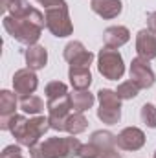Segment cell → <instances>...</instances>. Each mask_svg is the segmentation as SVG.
<instances>
[{
    "instance_id": "10",
    "label": "cell",
    "mask_w": 156,
    "mask_h": 158,
    "mask_svg": "<svg viewBox=\"0 0 156 158\" xmlns=\"http://www.w3.org/2000/svg\"><path fill=\"white\" fill-rule=\"evenodd\" d=\"M37 86H39V77H37L35 70L26 66V68H20L13 74V90L18 98L35 94Z\"/></svg>"
},
{
    "instance_id": "29",
    "label": "cell",
    "mask_w": 156,
    "mask_h": 158,
    "mask_svg": "<svg viewBox=\"0 0 156 158\" xmlns=\"http://www.w3.org/2000/svg\"><path fill=\"white\" fill-rule=\"evenodd\" d=\"M99 158H123V156H121V153L117 151V147H112V149H109V151L101 153V156H99Z\"/></svg>"
},
{
    "instance_id": "28",
    "label": "cell",
    "mask_w": 156,
    "mask_h": 158,
    "mask_svg": "<svg viewBox=\"0 0 156 158\" xmlns=\"http://www.w3.org/2000/svg\"><path fill=\"white\" fill-rule=\"evenodd\" d=\"M147 28L156 33V11H151V13L147 15Z\"/></svg>"
},
{
    "instance_id": "24",
    "label": "cell",
    "mask_w": 156,
    "mask_h": 158,
    "mask_svg": "<svg viewBox=\"0 0 156 158\" xmlns=\"http://www.w3.org/2000/svg\"><path fill=\"white\" fill-rule=\"evenodd\" d=\"M140 118H142L145 127L156 129V107L153 103H145L142 107V110H140Z\"/></svg>"
},
{
    "instance_id": "32",
    "label": "cell",
    "mask_w": 156,
    "mask_h": 158,
    "mask_svg": "<svg viewBox=\"0 0 156 158\" xmlns=\"http://www.w3.org/2000/svg\"><path fill=\"white\" fill-rule=\"evenodd\" d=\"M7 2H11V0H7Z\"/></svg>"
},
{
    "instance_id": "7",
    "label": "cell",
    "mask_w": 156,
    "mask_h": 158,
    "mask_svg": "<svg viewBox=\"0 0 156 158\" xmlns=\"http://www.w3.org/2000/svg\"><path fill=\"white\" fill-rule=\"evenodd\" d=\"M48 109V119H50V127L57 132L66 131V119L72 114L70 110L72 107V94H64L59 98H51L46 103Z\"/></svg>"
},
{
    "instance_id": "26",
    "label": "cell",
    "mask_w": 156,
    "mask_h": 158,
    "mask_svg": "<svg viewBox=\"0 0 156 158\" xmlns=\"http://www.w3.org/2000/svg\"><path fill=\"white\" fill-rule=\"evenodd\" d=\"M22 145L20 143H13V145H7V147H4V151L0 153V158H18L22 156V149H20Z\"/></svg>"
},
{
    "instance_id": "3",
    "label": "cell",
    "mask_w": 156,
    "mask_h": 158,
    "mask_svg": "<svg viewBox=\"0 0 156 158\" xmlns=\"http://www.w3.org/2000/svg\"><path fill=\"white\" fill-rule=\"evenodd\" d=\"M81 142L76 136H53L46 138L44 142H39L37 145L30 147V158H74L79 156Z\"/></svg>"
},
{
    "instance_id": "1",
    "label": "cell",
    "mask_w": 156,
    "mask_h": 158,
    "mask_svg": "<svg viewBox=\"0 0 156 158\" xmlns=\"http://www.w3.org/2000/svg\"><path fill=\"white\" fill-rule=\"evenodd\" d=\"M0 129L2 131H9L13 134V138L17 140V143L24 145V147H33L40 142V138L48 132L50 127V119L44 116H33V118H26L22 114H13V116H0Z\"/></svg>"
},
{
    "instance_id": "8",
    "label": "cell",
    "mask_w": 156,
    "mask_h": 158,
    "mask_svg": "<svg viewBox=\"0 0 156 158\" xmlns=\"http://www.w3.org/2000/svg\"><path fill=\"white\" fill-rule=\"evenodd\" d=\"M63 57L70 66H83V68H90L94 61V53L86 50L81 40H70L63 50Z\"/></svg>"
},
{
    "instance_id": "12",
    "label": "cell",
    "mask_w": 156,
    "mask_h": 158,
    "mask_svg": "<svg viewBox=\"0 0 156 158\" xmlns=\"http://www.w3.org/2000/svg\"><path fill=\"white\" fill-rule=\"evenodd\" d=\"M136 53L142 59L153 61L156 59V33L149 28L140 30L136 33Z\"/></svg>"
},
{
    "instance_id": "30",
    "label": "cell",
    "mask_w": 156,
    "mask_h": 158,
    "mask_svg": "<svg viewBox=\"0 0 156 158\" xmlns=\"http://www.w3.org/2000/svg\"><path fill=\"white\" fill-rule=\"evenodd\" d=\"M153 158H156V151H154V155H153Z\"/></svg>"
},
{
    "instance_id": "31",
    "label": "cell",
    "mask_w": 156,
    "mask_h": 158,
    "mask_svg": "<svg viewBox=\"0 0 156 158\" xmlns=\"http://www.w3.org/2000/svg\"><path fill=\"white\" fill-rule=\"evenodd\" d=\"M18 158H24V156H18Z\"/></svg>"
},
{
    "instance_id": "14",
    "label": "cell",
    "mask_w": 156,
    "mask_h": 158,
    "mask_svg": "<svg viewBox=\"0 0 156 158\" xmlns=\"http://www.w3.org/2000/svg\"><path fill=\"white\" fill-rule=\"evenodd\" d=\"M130 39V31L127 26H109L103 31V42L109 48H121L123 44H127Z\"/></svg>"
},
{
    "instance_id": "15",
    "label": "cell",
    "mask_w": 156,
    "mask_h": 158,
    "mask_svg": "<svg viewBox=\"0 0 156 158\" xmlns=\"http://www.w3.org/2000/svg\"><path fill=\"white\" fill-rule=\"evenodd\" d=\"M24 57H26V64L28 68L31 70H42L46 64H48V50L40 44H33V46H28L26 52H24Z\"/></svg>"
},
{
    "instance_id": "21",
    "label": "cell",
    "mask_w": 156,
    "mask_h": 158,
    "mask_svg": "<svg viewBox=\"0 0 156 158\" xmlns=\"http://www.w3.org/2000/svg\"><path fill=\"white\" fill-rule=\"evenodd\" d=\"M17 105H18V101H17V94L15 92H11V90H2L0 92V116L2 118L17 114L15 112Z\"/></svg>"
},
{
    "instance_id": "18",
    "label": "cell",
    "mask_w": 156,
    "mask_h": 158,
    "mask_svg": "<svg viewBox=\"0 0 156 158\" xmlns=\"http://www.w3.org/2000/svg\"><path fill=\"white\" fill-rule=\"evenodd\" d=\"M88 142H92L94 145H97L101 153H105V151H109L112 147H117L116 145V134H112L110 131H103V129L101 131H94L90 134V140Z\"/></svg>"
},
{
    "instance_id": "19",
    "label": "cell",
    "mask_w": 156,
    "mask_h": 158,
    "mask_svg": "<svg viewBox=\"0 0 156 158\" xmlns=\"http://www.w3.org/2000/svg\"><path fill=\"white\" fill-rule=\"evenodd\" d=\"M18 107L24 114H30V116H40V112L44 110V101L40 99L39 96L31 94V96H24L20 98L18 101Z\"/></svg>"
},
{
    "instance_id": "27",
    "label": "cell",
    "mask_w": 156,
    "mask_h": 158,
    "mask_svg": "<svg viewBox=\"0 0 156 158\" xmlns=\"http://www.w3.org/2000/svg\"><path fill=\"white\" fill-rule=\"evenodd\" d=\"M37 4L44 6V9H50V7H55V6H63L66 4V0H35Z\"/></svg>"
},
{
    "instance_id": "2",
    "label": "cell",
    "mask_w": 156,
    "mask_h": 158,
    "mask_svg": "<svg viewBox=\"0 0 156 158\" xmlns=\"http://www.w3.org/2000/svg\"><path fill=\"white\" fill-rule=\"evenodd\" d=\"M2 26L7 31V35H11L17 42L24 46H33L39 42L40 33L46 26V19L37 7H31V11L24 17L6 15L2 19Z\"/></svg>"
},
{
    "instance_id": "13",
    "label": "cell",
    "mask_w": 156,
    "mask_h": 158,
    "mask_svg": "<svg viewBox=\"0 0 156 158\" xmlns=\"http://www.w3.org/2000/svg\"><path fill=\"white\" fill-rule=\"evenodd\" d=\"M90 7L96 15H99L101 19H116L117 15H121L123 11V4L121 0H92Z\"/></svg>"
},
{
    "instance_id": "6",
    "label": "cell",
    "mask_w": 156,
    "mask_h": 158,
    "mask_svg": "<svg viewBox=\"0 0 156 158\" xmlns=\"http://www.w3.org/2000/svg\"><path fill=\"white\" fill-rule=\"evenodd\" d=\"M97 118L107 125H116L121 119V98L116 94V90L110 88H99L97 90Z\"/></svg>"
},
{
    "instance_id": "4",
    "label": "cell",
    "mask_w": 156,
    "mask_h": 158,
    "mask_svg": "<svg viewBox=\"0 0 156 158\" xmlns=\"http://www.w3.org/2000/svg\"><path fill=\"white\" fill-rule=\"evenodd\" d=\"M44 19H46V30L53 37L64 39L74 33V24H72L70 13H68V4L44 9Z\"/></svg>"
},
{
    "instance_id": "22",
    "label": "cell",
    "mask_w": 156,
    "mask_h": 158,
    "mask_svg": "<svg viewBox=\"0 0 156 158\" xmlns=\"http://www.w3.org/2000/svg\"><path fill=\"white\" fill-rule=\"evenodd\" d=\"M140 90H142V88H140L132 79H129V81H123V83L117 85L116 94L121 98V101H127V99H134V98L140 94Z\"/></svg>"
},
{
    "instance_id": "9",
    "label": "cell",
    "mask_w": 156,
    "mask_h": 158,
    "mask_svg": "<svg viewBox=\"0 0 156 158\" xmlns=\"http://www.w3.org/2000/svg\"><path fill=\"white\" fill-rule=\"evenodd\" d=\"M129 74H130V79H132L140 88H151L156 83L154 72H153V68H151V61L142 59V57H134V59H132L130 68H129Z\"/></svg>"
},
{
    "instance_id": "5",
    "label": "cell",
    "mask_w": 156,
    "mask_h": 158,
    "mask_svg": "<svg viewBox=\"0 0 156 158\" xmlns=\"http://www.w3.org/2000/svg\"><path fill=\"white\" fill-rule=\"evenodd\" d=\"M97 70L99 74L109 81H117L123 77L125 74V64H123V57L116 48H109L103 46L97 53Z\"/></svg>"
},
{
    "instance_id": "11",
    "label": "cell",
    "mask_w": 156,
    "mask_h": 158,
    "mask_svg": "<svg viewBox=\"0 0 156 158\" xmlns=\"http://www.w3.org/2000/svg\"><path fill=\"white\" fill-rule=\"evenodd\" d=\"M116 145L121 151H140L145 145V132L138 127H125L116 136Z\"/></svg>"
},
{
    "instance_id": "25",
    "label": "cell",
    "mask_w": 156,
    "mask_h": 158,
    "mask_svg": "<svg viewBox=\"0 0 156 158\" xmlns=\"http://www.w3.org/2000/svg\"><path fill=\"white\" fill-rule=\"evenodd\" d=\"M101 156V151L97 145H94L92 142L88 143H83L81 149H79V158H99Z\"/></svg>"
},
{
    "instance_id": "17",
    "label": "cell",
    "mask_w": 156,
    "mask_h": 158,
    "mask_svg": "<svg viewBox=\"0 0 156 158\" xmlns=\"http://www.w3.org/2000/svg\"><path fill=\"white\" fill-rule=\"evenodd\" d=\"M96 103V96L88 90H76L72 94V107L76 112H86L94 107Z\"/></svg>"
},
{
    "instance_id": "20",
    "label": "cell",
    "mask_w": 156,
    "mask_h": 158,
    "mask_svg": "<svg viewBox=\"0 0 156 158\" xmlns=\"http://www.w3.org/2000/svg\"><path fill=\"white\" fill-rule=\"evenodd\" d=\"M88 127V119L84 116V112H72L68 119H66V132L72 134V136H77L81 132H84Z\"/></svg>"
},
{
    "instance_id": "23",
    "label": "cell",
    "mask_w": 156,
    "mask_h": 158,
    "mask_svg": "<svg viewBox=\"0 0 156 158\" xmlns=\"http://www.w3.org/2000/svg\"><path fill=\"white\" fill-rule=\"evenodd\" d=\"M44 94H46V99L59 98V96L68 94V86H66V83H63V81H50V83L44 86Z\"/></svg>"
},
{
    "instance_id": "16",
    "label": "cell",
    "mask_w": 156,
    "mask_h": 158,
    "mask_svg": "<svg viewBox=\"0 0 156 158\" xmlns=\"http://www.w3.org/2000/svg\"><path fill=\"white\" fill-rule=\"evenodd\" d=\"M68 79H70V85L74 90H88V86L92 85V72H90V68L70 66Z\"/></svg>"
}]
</instances>
